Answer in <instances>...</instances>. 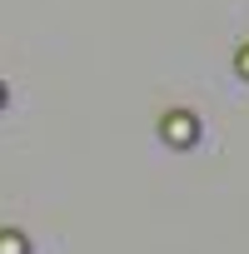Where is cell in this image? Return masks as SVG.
<instances>
[{"label": "cell", "mask_w": 249, "mask_h": 254, "mask_svg": "<svg viewBox=\"0 0 249 254\" xmlns=\"http://www.w3.org/2000/svg\"><path fill=\"white\" fill-rule=\"evenodd\" d=\"M160 140L175 145V150H189V145L199 140V120H194L189 110H170V115L160 120Z\"/></svg>", "instance_id": "cell-1"}, {"label": "cell", "mask_w": 249, "mask_h": 254, "mask_svg": "<svg viewBox=\"0 0 249 254\" xmlns=\"http://www.w3.org/2000/svg\"><path fill=\"white\" fill-rule=\"evenodd\" d=\"M0 254H30V239L20 229H0Z\"/></svg>", "instance_id": "cell-2"}, {"label": "cell", "mask_w": 249, "mask_h": 254, "mask_svg": "<svg viewBox=\"0 0 249 254\" xmlns=\"http://www.w3.org/2000/svg\"><path fill=\"white\" fill-rule=\"evenodd\" d=\"M234 70H239V80H249V45L234 50Z\"/></svg>", "instance_id": "cell-3"}, {"label": "cell", "mask_w": 249, "mask_h": 254, "mask_svg": "<svg viewBox=\"0 0 249 254\" xmlns=\"http://www.w3.org/2000/svg\"><path fill=\"white\" fill-rule=\"evenodd\" d=\"M0 105H5V85H0Z\"/></svg>", "instance_id": "cell-4"}]
</instances>
